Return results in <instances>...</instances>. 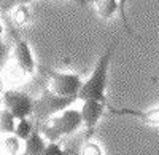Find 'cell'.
Wrapping results in <instances>:
<instances>
[{"label": "cell", "mask_w": 159, "mask_h": 155, "mask_svg": "<svg viewBox=\"0 0 159 155\" xmlns=\"http://www.w3.org/2000/svg\"><path fill=\"white\" fill-rule=\"evenodd\" d=\"M116 43H111L107 51L100 56V59L97 61L94 70H92L91 77L83 82L81 88L76 94V99L80 101H86V99H96L100 102L107 104V96H105V90H107V80H108V66L111 61V55L115 50Z\"/></svg>", "instance_id": "1"}, {"label": "cell", "mask_w": 159, "mask_h": 155, "mask_svg": "<svg viewBox=\"0 0 159 155\" xmlns=\"http://www.w3.org/2000/svg\"><path fill=\"white\" fill-rule=\"evenodd\" d=\"M81 125H83L81 112L69 107L59 112V115L56 114L43 122H38L35 126L38 128L40 133H43V138L48 143H57L61 136L73 134L81 128Z\"/></svg>", "instance_id": "2"}, {"label": "cell", "mask_w": 159, "mask_h": 155, "mask_svg": "<svg viewBox=\"0 0 159 155\" xmlns=\"http://www.w3.org/2000/svg\"><path fill=\"white\" fill-rule=\"evenodd\" d=\"M75 101H76V98H73V96H57L49 88H46L38 99H34L32 115L37 119V122H43V120L52 117V115L69 109Z\"/></svg>", "instance_id": "3"}, {"label": "cell", "mask_w": 159, "mask_h": 155, "mask_svg": "<svg viewBox=\"0 0 159 155\" xmlns=\"http://www.w3.org/2000/svg\"><path fill=\"white\" fill-rule=\"evenodd\" d=\"M2 106L13 114V117L16 120L27 119L29 115H32L34 110V99L24 91L19 90H7L2 93Z\"/></svg>", "instance_id": "4"}, {"label": "cell", "mask_w": 159, "mask_h": 155, "mask_svg": "<svg viewBox=\"0 0 159 155\" xmlns=\"http://www.w3.org/2000/svg\"><path fill=\"white\" fill-rule=\"evenodd\" d=\"M83 82L76 74L70 72H49V90L57 96L76 98Z\"/></svg>", "instance_id": "5"}, {"label": "cell", "mask_w": 159, "mask_h": 155, "mask_svg": "<svg viewBox=\"0 0 159 155\" xmlns=\"http://www.w3.org/2000/svg\"><path fill=\"white\" fill-rule=\"evenodd\" d=\"M107 104L96 99H86L83 101V107H81V120H83V126H84V139L89 141L96 131V126L99 123V120L102 119V115L105 112Z\"/></svg>", "instance_id": "6"}, {"label": "cell", "mask_w": 159, "mask_h": 155, "mask_svg": "<svg viewBox=\"0 0 159 155\" xmlns=\"http://www.w3.org/2000/svg\"><path fill=\"white\" fill-rule=\"evenodd\" d=\"M13 58H15L16 64L27 74V75H32L35 72V59H34V55H32V50L29 46V43L19 38L13 43Z\"/></svg>", "instance_id": "7"}, {"label": "cell", "mask_w": 159, "mask_h": 155, "mask_svg": "<svg viewBox=\"0 0 159 155\" xmlns=\"http://www.w3.org/2000/svg\"><path fill=\"white\" fill-rule=\"evenodd\" d=\"M48 144V141L43 138V134L38 131V128L35 126L30 136L24 141V147L19 155H42L45 147Z\"/></svg>", "instance_id": "8"}, {"label": "cell", "mask_w": 159, "mask_h": 155, "mask_svg": "<svg viewBox=\"0 0 159 155\" xmlns=\"http://www.w3.org/2000/svg\"><path fill=\"white\" fill-rule=\"evenodd\" d=\"M7 18L15 27H18V29L25 27V26H29L30 21H32V11L25 3H18L8 11Z\"/></svg>", "instance_id": "9"}, {"label": "cell", "mask_w": 159, "mask_h": 155, "mask_svg": "<svg viewBox=\"0 0 159 155\" xmlns=\"http://www.w3.org/2000/svg\"><path fill=\"white\" fill-rule=\"evenodd\" d=\"M22 141L16 134H2L0 138V155H19Z\"/></svg>", "instance_id": "10"}, {"label": "cell", "mask_w": 159, "mask_h": 155, "mask_svg": "<svg viewBox=\"0 0 159 155\" xmlns=\"http://www.w3.org/2000/svg\"><path fill=\"white\" fill-rule=\"evenodd\" d=\"M25 77H27V74H25L18 64L16 61H11L8 62L5 66V80L11 85H19L25 80Z\"/></svg>", "instance_id": "11"}, {"label": "cell", "mask_w": 159, "mask_h": 155, "mask_svg": "<svg viewBox=\"0 0 159 155\" xmlns=\"http://www.w3.org/2000/svg\"><path fill=\"white\" fill-rule=\"evenodd\" d=\"M99 16L103 19H111L118 13V0H94Z\"/></svg>", "instance_id": "12"}, {"label": "cell", "mask_w": 159, "mask_h": 155, "mask_svg": "<svg viewBox=\"0 0 159 155\" xmlns=\"http://www.w3.org/2000/svg\"><path fill=\"white\" fill-rule=\"evenodd\" d=\"M16 126V119L5 107L0 109V134H13Z\"/></svg>", "instance_id": "13"}, {"label": "cell", "mask_w": 159, "mask_h": 155, "mask_svg": "<svg viewBox=\"0 0 159 155\" xmlns=\"http://www.w3.org/2000/svg\"><path fill=\"white\" fill-rule=\"evenodd\" d=\"M34 128H35V123L32 120H29V117L27 119H21V120H16L15 133L13 134H16L21 141H25L30 136V133L34 131Z\"/></svg>", "instance_id": "14"}, {"label": "cell", "mask_w": 159, "mask_h": 155, "mask_svg": "<svg viewBox=\"0 0 159 155\" xmlns=\"http://www.w3.org/2000/svg\"><path fill=\"white\" fill-rule=\"evenodd\" d=\"M123 114H132L135 117L142 119L143 122H147L150 125H159V107H154V109H150V110H121Z\"/></svg>", "instance_id": "15"}, {"label": "cell", "mask_w": 159, "mask_h": 155, "mask_svg": "<svg viewBox=\"0 0 159 155\" xmlns=\"http://www.w3.org/2000/svg\"><path fill=\"white\" fill-rule=\"evenodd\" d=\"M42 155H76L72 149H62L59 143H48Z\"/></svg>", "instance_id": "16"}, {"label": "cell", "mask_w": 159, "mask_h": 155, "mask_svg": "<svg viewBox=\"0 0 159 155\" xmlns=\"http://www.w3.org/2000/svg\"><path fill=\"white\" fill-rule=\"evenodd\" d=\"M78 155H103V152H102V147L97 143L89 139L83 144V147H81V150H80Z\"/></svg>", "instance_id": "17"}, {"label": "cell", "mask_w": 159, "mask_h": 155, "mask_svg": "<svg viewBox=\"0 0 159 155\" xmlns=\"http://www.w3.org/2000/svg\"><path fill=\"white\" fill-rule=\"evenodd\" d=\"M126 2H127V0H118V11H119V16H121V19H123V24H124L126 31L129 34H132L129 21H127V16H126Z\"/></svg>", "instance_id": "18"}, {"label": "cell", "mask_w": 159, "mask_h": 155, "mask_svg": "<svg viewBox=\"0 0 159 155\" xmlns=\"http://www.w3.org/2000/svg\"><path fill=\"white\" fill-rule=\"evenodd\" d=\"M3 51H5V43H3V21L0 19V59L3 56Z\"/></svg>", "instance_id": "19"}, {"label": "cell", "mask_w": 159, "mask_h": 155, "mask_svg": "<svg viewBox=\"0 0 159 155\" xmlns=\"http://www.w3.org/2000/svg\"><path fill=\"white\" fill-rule=\"evenodd\" d=\"M3 91H5V83H3V79L0 77V96H2Z\"/></svg>", "instance_id": "20"}, {"label": "cell", "mask_w": 159, "mask_h": 155, "mask_svg": "<svg viewBox=\"0 0 159 155\" xmlns=\"http://www.w3.org/2000/svg\"><path fill=\"white\" fill-rule=\"evenodd\" d=\"M76 155H78V153H76Z\"/></svg>", "instance_id": "21"}]
</instances>
